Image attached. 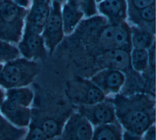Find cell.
<instances>
[{"label": "cell", "mask_w": 156, "mask_h": 140, "mask_svg": "<svg viewBox=\"0 0 156 140\" xmlns=\"http://www.w3.org/2000/svg\"><path fill=\"white\" fill-rule=\"evenodd\" d=\"M23 140H25V139H24H24H23Z\"/></svg>", "instance_id": "obj_37"}, {"label": "cell", "mask_w": 156, "mask_h": 140, "mask_svg": "<svg viewBox=\"0 0 156 140\" xmlns=\"http://www.w3.org/2000/svg\"><path fill=\"white\" fill-rule=\"evenodd\" d=\"M50 6L31 2L26 17L24 28L41 34L49 15Z\"/></svg>", "instance_id": "obj_14"}, {"label": "cell", "mask_w": 156, "mask_h": 140, "mask_svg": "<svg viewBox=\"0 0 156 140\" xmlns=\"http://www.w3.org/2000/svg\"><path fill=\"white\" fill-rule=\"evenodd\" d=\"M48 140H63V138H62L60 136H60H55V137H54V138H51V139H48Z\"/></svg>", "instance_id": "obj_33"}, {"label": "cell", "mask_w": 156, "mask_h": 140, "mask_svg": "<svg viewBox=\"0 0 156 140\" xmlns=\"http://www.w3.org/2000/svg\"><path fill=\"white\" fill-rule=\"evenodd\" d=\"M41 35L48 54L51 55L65 36L61 17L60 3L52 1L49 15Z\"/></svg>", "instance_id": "obj_6"}, {"label": "cell", "mask_w": 156, "mask_h": 140, "mask_svg": "<svg viewBox=\"0 0 156 140\" xmlns=\"http://www.w3.org/2000/svg\"><path fill=\"white\" fill-rule=\"evenodd\" d=\"M122 139V140H143L141 136L133 134L125 130H123Z\"/></svg>", "instance_id": "obj_29"}, {"label": "cell", "mask_w": 156, "mask_h": 140, "mask_svg": "<svg viewBox=\"0 0 156 140\" xmlns=\"http://www.w3.org/2000/svg\"><path fill=\"white\" fill-rule=\"evenodd\" d=\"M149 56V67L155 69V43H154L148 49Z\"/></svg>", "instance_id": "obj_28"}, {"label": "cell", "mask_w": 156, "mask_h": 140, "mask_svg": "<svg viewBox=\"0 0 156 140\" xmlns=\"http://www.w3.org/2000/svg\"><path fill=\"white\" fill-rule=\"evenodd\" d=\"M77 107V112L83 116L94 127L118 122L112 98L105 97L102 101L94 104Z\"/></svg>", "instance_id": "obj_7"}, {"label": "cell", "mask_w": 156, "mask_h": 140, "mask_svg": "<svg viewBox=\"0 0 156 140\" xmlns=\"http://www.w3.org/2000/svg\"><path fill=\"white\" fill-rule=\"evenodd\" d=\"M133 24L155 34V4L139 10H129L127 18Z\"/></svg>", "instance_id": "obj_15"}, {"label": "cell", "mask_w": 156, "mask_h": 140, "mask_svg": "<svg viewBox=\"0 0 156 140\" xmlns=\"http://www.w3.org/2000/svg\"><path fill=\"white\" fill-rule=\"evenodd\" d=\"M12 1H14L18 5L24 7L26 9H29L31 4L30 0H12Z\"/></svg>", "instance_id": "obj_30"}, {"label": "cell", "mask_w": 156, "mask_h": 140, "mask_svg": "<svg viewBox=\"0 0 156 140\" xmlns=\"http://www.w3.org/2000/svg\"><path fill=\"white\" fill-rule=\"evenodd\" d=\"M66 0H52V1H56V2H58L59 3H60L61 4H63L64 2H65Z\"/></svg>", "instance_id": "obj_34"}, {"label": "cell", "mask_w": 156, "mask_h": 140, "mask_svg": "<svg viewBox=\"0 0 156 140\" xmlns=\"http://www.w3.org/2000/svg\"><path fill=\"white\" fill-rule=\"evenodd\" d=\"M27 131V128L15 126L0 113V140H23Z\"/></svg>", "instance_id": "obj_20"}, {"label": "cell", "mask_w": 156, "mask_h": 140, "mask_svg": "<svg viewBox=\"0 0 156 140\" xmlns=\"http://www.w3.org/2000/svg\"><path fill=\"white\" fill-rule=\"evenodd\" d=\"M132 48L148 49L155 43V33L143 28L129 24Z\"/></svg>", "instance_id": "obj_17"}, {"label": "cell", "mask_w": 156, "mask_h": 140, "mask_svg": "<svg viewBox=\"0 0 156 140\" xmlns=\"http://www.w3.org/2000/svg\"><path fill=\"white\" fill-rule=\"evenodd\" d=\"M98 44L102 51L123 49L130 51V30L126 21L118 24H108L103 26L98 35Z\"/></svg>", "instance_id": "obj_5"}, {"label": "cell", "mask_w": 156, "mask_h": 140, "mask_svg": "<svg viewBox=\"0 0 156 140\" xmlns=\"http://www.w3.org/2000/svg\"><path fill=\"white\" fill-rule=\"evenodd\" d=\"M61 17L64 34H72L84 18L82 10L73 2L66 0L61 4Z\"/></svg>", "instance_id": "obj_16"}, {"label": "cell", "mask_w": 156, "mask_h": 140, "mask_svg": "<svg viewBox=\"0 0 156 140\" xmlns=\"http://www.w3.org/2000/svg\"><path fill=\"white\" fill-rule=\"evenodd\" d=\"M40 71L37 61L18 57L5 63L0 73V85L5 89L27 86Z\"/></svg>", "instance_id": "obj_3"}, {"label": "cell", "mask_w": 156, "mask_h": 140, "mask_svg": "<svg viewBox=\"0 0 156 140\" xmlns=\"http://www.w3.org/2000/svg\"><path fill=\"white\" fill-rule=\"evenodd\" d=\"M65 92L69 100L77 107L93 105L106 97L90 79L80 77L68 82Z\"/></svg>", "instance_id": "obj_4"}, {"label": "cell", "mask_w": 156, "mask_h": 140, "mask_svg": "<svg viewBox=\"0 0 156 140\" xmlns=\"http://www.w3.org/2000/svg\"><path fill=\"white\" fill-rule=\"evenodd\" d=\"M65 121H59L54 118H47L42 121L31 118L30 121V122L40 126V127L47 135L49 139L60 136L61 135L62 127Z\"/></svg>", "instance_id": "obj_22"}, {"label": "cell", "mask_w": 156, "mask_h": 140, "mask_svg": "<svg viewBox=\"0 0 156 140\" xmlns=\"http://www.w3.org/2000/svg\"><path fill=\"white\" fill-rule=\"evenodd\" d=\"M90 80L106 97L119 94L126 83V77L121 71L104 68L92 75Z\"/></svg>", "instance_id": "obj_10"}, {"label": "cell", "mask_w": 156, "mask_h": 140, "mask_svg": "<svg viewBox=\"0 0 156 140\" xmlns=\"http://www.w3.org/2000/svg\"><path fill=\"white\" fill-rule=\"evenodd\" d=\"M5 93L3 91L2 89H0V107L2 103V102H4V100H5Z\"/></svg>", "instance_id": "obj_32"}, {"label": "cell", "mask_w": 156, "mask_h": 140, "mask_svg": "<svg viewBox=\"0 0 156 140\" xmlns=\"http://www.w3.org/2000/svg\"><path fill=\"white\" fill-rule=\"evenodd\" d=\"M18 49L23 58L35 61H44L49 55L41 35L26 28H24Z\"/></svg>", "instance_id": "obj_8"}, {"label": "cell", "mask_w": 156, "mask_h": 140, "mask_svg": "<svg viewBox=\"0 0 156 140\" xmlns=\"http://www.w3.org/2000/svg\"><path fill=\"white\" fill-rule=\"evenodd\" d=\"M5 97V99L18 104L20 105L29 107L34 99V94L33 91L27 87H19L7 89Z\"/></svg>", "instance_id": "obj_19"}, {"label": "cell", "mask_w": 156, "mask_h": 140, "mask_svg": "<svg viewBox=\"0 0 156 140\" xmlns=\"http://www.w3.org/2000/svg\"><path fill=\"white\" fill-rule=\"evenodd\" d=\"M18 47L11 43L0 40V63H7L20 57Z\"/></svg>", "instance_id": "obj_23"}, {"label": "cell", "mask_w": 156, "mask_h": 140, "mask_svg": "<svg viewBox=\"0 0 156 140\" xmlns=\"http://www.w3.org/2000/svg\"><path fill=\"white\" fill-rule=\"evenodd\" d=\"M2 68H3V65L1 64V63H0V73L2 69Z\"/></svg>", "instance_id": "obj_35"}, {"label": "cell", "mask_w": 156, "mask_h": 140, "mask_svg": "<svg viewBox=\"0 0 156 140\" xmlns=\"http://www.w3.org/2000/svg\"><path fill=\"white\" fill-rule=\"evenodd\" d=\"M128 10H139L155 4V0H126Z\"/></svg>", "instance_id": "obj_26"}, {"label": "cell", "mask_w": 156, "mask_h": 140, "mask_svg": "<svg viewBox=\"0 0 156 140\" xmlns=\"http://www.w3.org/2000/svg\"><path fill=\"white\" fill-rule=\"evenodd\" d=\"M0 111L1 114L10 123L17 127L27 128L32 117V110L5 99Z\"/></svg>", "instance_id": "obj_13"}, {"label": "cell", "mask_w": 156, "mask_h": 140, "mask_svg": "<svg viewBox=\"0 0 156 140\" xmlns=\"http://www.w3.org/2000/svg\"><path fill=\"white\" fill-rule=\"evenodd\" d=\"M98 13L101 14L108 24L127 21L128 5L126 0H102L97 3Z\"/></svg>", "instance_id": "obj_11"}, {"label": "cell", "mask_w": 156, "mask_h": 140, "mask_svg": "<svg viewBox=\"0 0 156 140\" xmlns=\"http://www.w3.org/2000/svg\"><path fill=\"white\" fill-rule=\"evenodd\" d=\"M102 69L108 68L123 72L131 69L130 51L123 49H112L102 51L98 57Z\"/></svg>", "instance_id": "obj_12"}, {"label": "cell", "mask_w": 156, "mask_h": 140, "mask_svg": "<svg viewBox=\"0 0 156 140\" xmlns=\"http://www.w3.org/2000/svg\"><path fill=\"white\" fill-rule=\"evenodd\" d=\"M74 3L83 12L85 18H91L98 14L96 0H68Z\"/></svg>", "instance_id": "obj_24"}, {"label": "cell", "mask_w": 156, "mask_h": 140, "mask_svg": "<svg viewBox=\"0 0 156 140\" xmlns=\"http://www.w3.org/2000/svg\"><path fill=\"white\" fill-rule=\"evenodd\" d=\"M25 140H48L47 135L38 125L30 122L24 138Z\"/></svg>", "instance_id": "obj_25"}, {"label": "cell", "mask_w": 156, "mask_h": 140, "mask_svg": "<svg viewBox=\"0 0 156 140\" xmlns=\"http://www.w3.org/2000/svg\"><path fill=\"white\" fill-rule=\"evenodd\" d=\"M101 1H102V0H96V4L97 3H98V2H101Z\"/></svg>", "instance_id": "obj_36"}, {"label": "cell", "mask_w": 156, "mask_h": 140, "mask_svg": "<svg viewBox=\"0 0 156 140\" xmlns=\"http://www.w3.org/2000/svg\"><path fill=\"white\" fill-rule=\"evenodd\" d=\"M28 9L12 0H0V40L18 43L24 31Z\"/></svg>", "instance_id": "obj_2"}, {"label": "cell", "mask_w": 156, "mask_h": 140, "mask_svg": "<svg viewBox=\"0 0 156 140\" xmlns=\"http://www.w3.org/2000/svg\"><path fill=\"white\" fill-rule=\"evenodd\" d=\"M131 69L137 73H143L149 67L147 49L132 48L130 51Z\"/></svg>", "instance_id": "obj_21"}, {"label": "cell", "mask_w": 156, "mask_h": 140, "mask_svg": "<svg viewBox=\"0 0 156 140\" xmlns=\"http://www.w3.org/2000/svg\"><path fill=\"white\" fill-rule=\"evenodd\" d=\"M94 127L79 112L72 113L62 127L63 140H91Z\"/></svg>", "instance_id": "obj_9"}, {"label": "cell", "mask_w": 156, "mask_h": 140, "mask_svg": "<svg viewBox=\"0 0 156 140\" xmlns=\"http://www.w3.org/2000/svg\"><path fill=\"white\" fill-rule=\"evenodd\" d=\"M31 2L35 3V4H38L50 5L51 4L52 0H32Z\"/></svg>", "instance_id": "obj_31"}, {"label": "cell", "mask_w": 156, "mask_h": 140, "mask_svg": "<svg viewBox=\"0 0 156 140\" xmlns=\"http://www.w3.org/2000/svg\"><path fill=\"white\" fill-rule=\"evenodd\" d=\"M112 100L118 122L123 130L141 136L155 124L154 97L144 93L130 96L117 94Z\"/></svg>", "instance_id": "obj_1"}, {"label": "cell", "mask_w": 156, "mask_h": 140, "mask_svg": "<svg viewBox=\"0 0 156 140\" xmlns=\"http://www.w3.org/2000/svg\"><path fill=\"white\" fill-rule=\"evenodd\" d=\"M143 140H155V124L149 127L141 135Z\"/></svg>", "instance_id": "obj_27"}, {"label": "cell", "mask_w": 156, "mask_h": 140, "mask_svg": "<svg viewBox=\"0 0 156 140\" xmlns=\"http://www.w3.org/2000/svg\"><path fill=\"white\" fill-rule=\"evenodd\" d=\"M123 129L117 122L94 127L91 140H122Z\"/></svg>", "instance_id": "obj_18"}]
</instances>
